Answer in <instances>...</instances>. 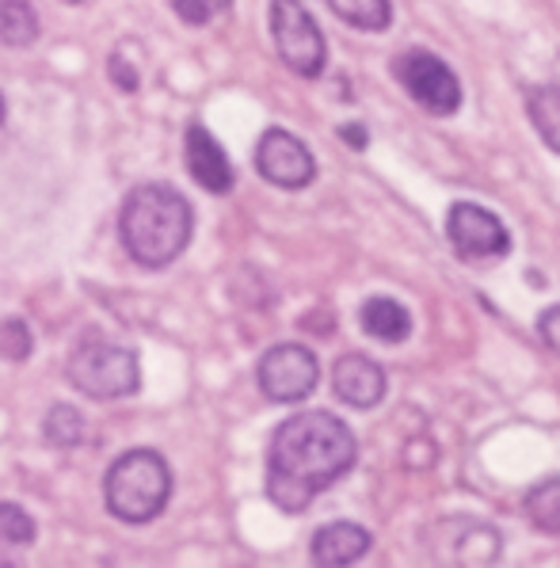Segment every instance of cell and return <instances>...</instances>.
I'll return each instance as SVG.
<instances>
[{
	"label": "cell",
	"mask_w": 560,
	"mask_h": 568,
	"mask_svg": "<svg viewBox=\"0 0 560 568\" xmlns=\"http://www.w3.org/2000/svg\"><path fill=\"white\" fill-rule=\"evenodd\" d=\"M355 435L332 413L291 416L271 439L267 496L283 511H305L320 488L355 466Z\"/></svg>",
	"instance_id": "obj_1"
},
{
	"label": "cell",
	"mask_w": 560,
	"mask_h": 568,
	"mask_svg": "<svg viewBox=\"0 0 560 568\" xmlns=\"http://www.w3.org/2000/svg\"><path fill=\"white\" fill-rule=\"evenodd\" d=\"M65 374L84 397L95 400H119L130 397L142 382V371H138V355L122 344H111V339H84V344L73 347L65 363Z\"/></svg>",
	"instance_id": "obj_4"
},
{
	"label": "cell",
	"mask_w": 560,
	"mask_h": 568,
	"mask_svg": "<svg viewBox=\"0 0 560 568\" xmlns=\"http://www.w3.org/2000/svg\"><path fill=\"white\" fill-rule=\"evenodd\" d=\"M256 169H259V176L271 180L275 187L297 191L313 180L317 164H313L309 150H305L294 134H286V130H267L256 145Z\"/></svg>",
	"instance_id": "obj_9"
},
{
	"label": "cell",
	"mask_w": 560,
	"mask_h": 568,
	"mask_svg": "<svg viewBox=\"0 0 560 568\" xmlns=\"http://www.w3.org/2000/svg\"><path fill=\"white\" fill-rule=\"evenodd\" d=\"M206 8H210V12H225V8H230V0H206Z\"/></svg>",
	"instance_id": "obj_25"
},
{
	"label": "cell",
	"mask_w": 560,
	"mask_h": 568,
	"mask_svg": "<svg viewBox=\"0 0 560 568\" xmlns=\"http://www.w3.org/2000/svg\"><path fill=\"white\" fill-rule=\"evenodd\" d=\"M31 328L23 325L20 317H12V321H4V325H0V355H4V359H12V363H23L31 355Z\"/></svg>",
	"instance_id": "obj_20"
},
{
	"label": "cell",
	"mask_w": 560,
	"mask_h": 568,
	"mask_svg": "<svg viewBox=\"0 0 560 568\" xmlns=\"http://www.w3.org/2000/svg\"><path fill=\"white\" fill-rule=\"evenodd\" d=\"M363 328L381 344H400L413 332V313L393 298H370L363 305Z\"/></svg>",
	"instance_id": "obj_13"
},
{
	"label": "cell",
	"mask_w": 560,
	"mask_h": 568,
	"mask_svg": "<svg viewBox=\"0 0 560 568\" xmlns=\"http://www.w3.org/2000/svg\"><path fill=\"white\" fill-rule=\"evenodd\" d=\"M34 519L20 504H0V546H31Z\"/></svg>",
	"instance_id": "obj_19"
},
{
	"label": "cell",
	"mask_w": 560,
	"mask_h": 568,
	"mask_svg": "<svg viewBox=\"0 0 560 568\" xmlns=\"http://www.w3.org/2000/svg\"><path fill=\"white\" fill-rule=\"evenodd\" d=\"M370 549V535L355 523H328L313 535V561L339 568V565H352L358 557Z\"/></svg>",
	"instance_id": "obj_12"
},
{
	"label": "cell",
	"mask_w": 560,
	"mask_h": 568,
	"mask_svg": "<svg viewBox=\"0 0 560 568\" xmlns=\"http://www.w3.org/2000/svg\"><path fill=\"white\" fill-rule=\"evenodd\" d=\"M446 233H450L458 256L466 260H492L511 248V237H507L500 217L472 203H458L446 214Z\"/></svg>",
	"instance_id": "obj_8"
},
{
	"label": "cell",
	"mask_w": 560,
	"mask_h": 568,
	"mask_svg": "<svg viewBox=\"0 0 560 568\" xmlns=\"http://www.w3.org/2000/svg\"><path fill=\"white\" fill-rule=\"evenodd\" d=\"M176 4V16L183 23H191V28H203V23L214 20V12L206 8V0H172Z\"/></svg>",
	"instance_id": "obj_21"
},
{
	"label": "cell",
	"mask_w": 560,
	"mask_h": 568,
	"mask_svg": "<svg viewBox=\"0 0 560 568\" xmlns=\"http://www.w3.org/2000/svg\"><path fill=\"white\" fill-rule=\"evenodd\" d=\"M538 332H541V339H546V344L560 355V305H553V310L541 313V317H538Z\"/></svg>",
	"instance_id": "obj_22"
},
{
	"label": "cell",
	"mask_w": 560,
	"mask_h": 568,
	"mask_svg": "<svg viewBox=\"0 0 560 568\" xmlns=\"http://www.w3.org/2000/svg\"><path fill=\"white\" fill-rule=\"evenodd\" d=\"M527 108H530L533 130L541 134V142L553 153H560V89H533Z\"/></svg>",
	"instance_id": "obj_15"
},
{
	"label": "cell",
	"mask_w": 560,
	"mask_h": 568,
	"mask_svg": "<svg viewBox=\"0 0 560 568\" xmlns=\"http://www.w3.org/2000/svg\"><path fill=\"white\" fill-rule=\"evenodd\" d=\"M69 4H81V0H69Z\"/></svg>",
	"instance_id": "obj_27"
},
{
	"label": "cell",
	"mask_w": 560,
	"mask_h": 568,
	"mask_svg": "<svg viewBox=\"0 0 560 568\" xmlns=\"http://www.w3.org/2000/svg\"><path fill=\"white\" fill-rule=\"evenodd\" d=\"M271 34H275L278 58L297 77L325 73V61H328L325 34H320L317 20L305 12L302 0H271Z\"/></svg>",
	"instance_id": "obj_5"
},
{
	"label": "cell",
	"mask_w": 560,
	"mask_h": 568,
	"mask_svg": "<svg viewBox=\"0 0 560 568\" xmlns=\"http://www.w3.org/2000/svg\"><path fill=\"white\" fill-rule=\"evenodd\" d=\"M108 69H111V81H115L122 92H138V73H134V65H130V61H122L115 54L108 61Z\"/></svg>",
	"instance_id": "obj_23"
},
{
	"label": "cell",
	"mask_w": 560,
	"mask_h": 568,
	"mask_svg": "<svg viewBox=\"0 0 560 568\" xmlns=\"http://www.w3.org/2000/svg\"><path fill=\"white\" fill-rule=\"evenodd\" d=\"M332 389L352 408H374L385 397V371L366 355H344L332 371Z\"/></svg>",
	"instance_id": "obj_11"
},
{
	"label": "cell",
	"mask_w": 560,
	"mask_h": 568,
	"mask_svg": "<svg viewBox=\"0 0 560 568\" xmlns=\"http://www.w3.org/2000/svg\"><path fill=\"white\" fill-rule=\"evenodd\" d=\"M527 515L538 530L560 535V477H549V480H541L538 488H530Z\"/></svg>",
	"instance_id": "obj_16"
},
{
	"label": "cell",
	"mask_w": 560,
	"mask_h": 568,
	"mask_svg": "<svg viewBox=\"0 0 560 568\" xmlns=\"http://www.w3.org/2000/svg\"><path fill=\"white\" fill-rule=\"evenodd\" d=\"M339 134H344V142H352L355 150H366V130L363 126H344Z\"/></svg>",
	"instance_id": "obj_24"
},
{
	"label": "cell",
	"mask_w": 560,
	"mask_h": 568,
	"mask_svg": "<svg viewBox=\"0 0 560 568\" xmlns=\"http://www.w3.org/2000/svg\"><path fill=\"white\" fill-rule=\"evenodd\" d=\"M103 493L111 515H119L122 523H149L169 504L172 474L156 450H130L108 469Z\"/></svg>",
	"instance_id": "obj_3"
},
{
	"label": "cell",
	"mask_w": 560,
	"mask_h": 568,
	"mask_svg": "<svg viewBox=\"0 0 560 568\" xmlns=\"http://www.w3.org/2000/svg\"><path fill=\"white\" fill-rule=\"evenodd\" d=\"M328 4L339 20H347L352 28H363V31H385L393 20L389 0H328Z\"/></svg>",
	"instance_id": "obj_17"
},
{
	"label": "cell",
	"mask_w": 560,
	"mask_h": 568,
	"mask_svg": "<svg viewBox=\"0 0 560 568\" xmlns=\"http://www.w3.org/2000/svg\"><path fill=\"white\" fill-rule=\"evenodd\" d=\"M39 39V16L31 0H0V42L4 47H31Z\"/></svg>",
	"instance_id": "obj_14"
},
{
	"label": "cell",
	"mask_w": 560,
	"mask_h": 568,
	"mask_svg": "<svg viewBox=\"0 0 560 568\" xmlns=\"http://www.w3.org/2000/svg\"><path fill=\"white\" fill-rule=\"evenodd\" d=\"M317 378H320L317 355L302 344H278L259 359V389L271 400H278V405L305 400L317 389Z\"/></svg>",
	"instance_id": "obj_7"
},
{
	"label": "cell",
	"mask_w": 560,
	"mask_h": 568,
	"mask_svg": "<svg viewBox=\"0 0 560 568\" xmlns=\"http://www.w3.org/2000/svg\"><path fill=\"white\" fill-rule=\"evenodd\" d=\"M183 161H187V172L195 176L198 187L214 191V195H225L233 187V164L225 150L217 145V138L210 134L203 122H191L187 138H183Z\"/></svg>",
	"instance_id": "obj_10"
},
{
	"label": "cell",
	"mask_w": 560,
	"mask_h": 568,
	"mask_svg": "<svg viewBox=\"0 0 560 568\" xmlns=\"http://www.w3.org/2000/svg\"><path fill=\"white\" fill-rule=\"evenodd\" d=\"M0 122H4V95H0Z\"/></svg>",
	"instance_id": "obj_26"
},
{
	"label": "cell",
	"mask_w": 560,
	"mask_h": 568,
	"mask_svg": "<svg viewBox=\"0 0 560 568\" xmlns=\"http://www.w3.org/2000/svg\"><path fill=\"white\" fill-rule=\"evenodd\" d=\"M397 77L408 89V95L427 108L431 115H454L461 103V84L454 77V69L439 61L427 50H408L405 58H397Z\"/></svg>",
	"instance_id": "obj_6"
},
{
	"label": "cell",
	"mask_w": 560,
	"mask_h": 568,
	"mask_svg": "<svg viewBox=\"0 0 560 568\" xmlns=\"http://www.w3.org/2000/svg\"><path fill=\"white\" fill-rule=\"evenodd\" d=\"M47 443L50 447H77L84 439V416L73 405H54L47 413Z\"/></svg>",
	"instance_id": "obj_18"
},
{
	"label": "cell",
	"mask_w": 560,
	"mask_h": 568,
	"mask_svg": "<svg viewBox=\"0 0 560 568\" xmlns=\"http://www.w3.org/2000/svg\"><path fill=\"white\" fill-rule=\"evenodd\" d=\"M122 244L142 267H169L183 256L195 230L191 203L169 183H142L122 203Z\"/></svg>",
	"instance_id": "obj_2"
}]
</instances>
